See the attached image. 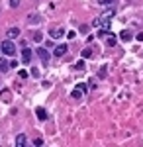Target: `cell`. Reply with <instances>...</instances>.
Listing matches in <instances>:
<instances>
[{
    "instance_id": "1",
    "label": "cell",
    "mask_w": 143,
    "mask_h": 147,
    "mask_svg": "<svg viewBox=\"0 0 143 147\" xmlns=\"http://www.w3.org/2000/svg\"><path fill=\"white\" fill-rule=\"evenodd\" d=\"M0 51L4 53V55H14L16 53V47L12 43V39H6V41H2V45H0Z\"/></svg>"
},
{
    "instance_id": "2",
    "label": "cell",
    "mask_w": 143,
    "mask_h": 147,
    "mask_svg": "<svg viewBox=\"0 0 143 147\" xmlns=\"http://www.w3.org/2000/svg\"><path fill=\"white\" fill-rule=\"evenodd\" d=\"M35 51H37V55H39V59L43 61V65H47V63H49V51H47L45 47H37Z\"/></svg>"
},
{
    "instance_id": "3",
    "label": "cell",
    "mask_w": 143,
    "mask_h": 147,
    "mask_svg": "<svg viewBox=\"0 0 143 147\" xmlns=\"http://www.w3.org/2000/svg\"><path fill=\"white\" fill-rule=\"evenodd\" d=\"M0 100L4 102V104H10L12 102V92L8 90V88H2V90H0Z\"/></svg>"
},
{
    "instance_id": "4",
    "label": "cell",
    "mask_w": 143,
    "mask_h": 147,
    "mask_svg": "<svg viewBox=\"0 0 143 147\" xmlns=\"http://www.w3.org/2000/svg\"><path fill=\"white\" fill-rule=\"evenodd\" d=\"M35 116H37V120H41V122H45L47 120V112H45V108H35Z\"/></svg>"
},
{
    "instance_id": "5",
    "label": "cell",
    "mask_w": 143,
    "mask_h": 147,
    "mask_svg": "<svg viewBox=\"0 0 143 147\" xmlns=\"http://www.w3.org/2000/svg\"><path fill=\"white\" fill-rule=\"evenodd\" d=\"M22 61H24V63H30V61H32V49L26 47V49L22 51Z\"/></svg>"
},
{
    "instance_id": "6",
    "label": "cell",
    "mask_w": 143,
    "mask_h": 147,
    "mask_svg": "<svg viewBox=\"0 0 143 147\" xmlns=\"http://www.w3.org/2000/svg\"><path fill=\"white\" fill-rule=\"evenodd\" d=\"M120 39H121V41H125V43H127V41H132V39H133L132 32H127V30H123V32L120 34Z\"/></svg>"
},
{
    "instance_id": "7",
    "label": "cell",
    "mask_w": 143,
    "mask_h": 147,
    "mask_svg": "<svg viewBox=\"0 0 143 147\" xmlns=\"http://www.w3.org/2000/svg\"><path fill=\"white\" fill-rule=\"evenodd\" d=\"M6 35H8V39H16V37L20 35V30H18V28H10V30L6 32Z\"/></svg>"
},
{
    "instance_id": "8",
    "label": "cell",
    "mask_w": 143,
    "mask_h": 147,
    "mask_svg": "<svg viewBox=\"0 0 143 147\" xmlns=\"http://www.w3.org/2000/svg\"><path fill=\"white\" fill-rule=\"evenodd\" d=\"M67 51H69V47L67 45H57V49H55V55L57 57H63L67 53Z\"/></svg>"
},
{
    "instance_id": "9",
    "label": "cell",
    "mask_w": 143,
    "mask_h": 147,
    "mask_svg": "<svg viewBox=\"0 0 143 147\" xmlns=\"http://www.w3.org/2000/svg\"><path fill=\"white\" fill-rule=\"evenodd\" d=\"M104 39H106V43H108L110 47H114V45H116V41H118V39H116V35H114V34H108L106 37H104Z\"/></svg>"
},
{
    "instance_id": "10",
    "label": "cell",
    "mask_w": 143,
    "mask_h": 147,
    "mask_svg": "<svg viewBox=\"0 0 143 147\" xmlns=\"http://www.w3.org/2000/svg\"><path fill=\"white\" fill-rule=\"evenodd\" d=\"M16 145H18V147H24V145H26V136H24V134H20V136L16 137Z\"/></svg>"
},
{
    "instance_id": "11",
    "label": "cell",
    "mask_w": 143,
    "mask_h": 147,
    "mask_svg": "<svg viewBox=\"0 0 143 147\" xmlns=\"http://www.w3.org/2000/svg\"><path fill=\"white\" fill-rule=\"evenodd\" d=\"M108 34H110V30H100V28H98V32H96V37H102V39H104V37H106Z\"/></svg>"
},
{
    "instance_id": "12",
    "label": "cell",
    "mask_w": 143,
    "mask_h": 147,
    "mask_svg": "<svg viewBox=\"0 0 143 147\" xmlns=\"http://www.w3.org/2000/svg\"><path fill=\"white\" fill-rule=\"evenodd\" d=\"M84 67H86V65H84V59H78L77 65H75V69H77V71H82Z\"/></svg>"
},
{
    "instance_id": "13",
    "label": "cell",
    "mask_w": 143,
    "mask_h": 147,
    "mask_svg": "<svg viewBox=\"0 0 143 147\" xmlns=\"http://www.w3.org/2000/svg\"><path fill=\"white\" fill-rule=\"evenodd\" d=\"M88 57H92V49H90V47L82 49V59H88Z\"/></svg>"
},
{
    "instance_id": "14",
    "label": "cell",
    "mask_w": 143,
    "mask_h": 147,
    "mask_svg": "<svg viewBox=\"0 0 143 147\" xmlns=\"http://www.w3.org/2000/svg\"><path fill=\"white\" fill-rule=\"evenodd\" d=\"M0 69H2V71H8V69H10V65H8L6 59H0Z\"/></svg>"
},
{
    "instance_id": "15",
    "label": "cell",
    "mask_w": 143,
    "mask_h": 147,
    "mask_svg": "<svg viewBox=\"0 0 143 147\" xmlns=\"http://www.w3.org/2000/svg\"><path fill=\"white\" fill-rule=\"evenodd\" d=\"M82 94H84V92L80 90V88H75V90H73V98H82Z\"/></svg>"
},
{
    "instance_id": "16",
    "label": "cell",
    "mask_w": 143,
    "mask_h": 147,
    "mask_svg": "<svg viewBox=\"0 0 143 147\" xmlns=\"http://www.w3.org/2000/svg\"><path fill=\"white\" fill-rule=\"evenodd\" d=\"M63 35H65V30H55V32H53V37H55V39L63 37Z\"/></svg>"
},
{
    "instance_id": "17",
    "label": "cell",
    "mask_w": 143,
    "mask_h": 147,
    "mask_svg": "<svg viewBox=\"0 0 143 147\" xmlns=\"http://www.w3.org/2000/svg\"><path fill=\"white\" fill-rule=\"evenodd\" d=\"M41 39H43V34H39V32L33 34V41H41Z\"/></svg>"
},
{
    "instance_id": "18",
    "label": "cell",
    "mask_w": 143,
    "mask_h": 147,
    "mask_svg": "<svg viewBox=\"0 0 143 147\" xmlns=\"http://www.w3.org/2000/svg\"><path fill=\"white\" fill-rule=\"evenodd\" d=\"M33 145H35V147H41V145H43V139H41V137H37V139L33 141Z\"/></svg>"
},
{
    "instance_id": "19",
    "label": "cell",
    "mask_w": 143,
    "mask_h": 147,
    "mask_svg": "<svg viewBox=\"0 0 143 147\" xmlns=\"http://www.w3.org/2000/svg\"><path fill=\"white\" fill-rule=\"evenodd\" d=\"M10 6L12 8H18L20 6V0H10Z\"/></svg>"
},
{
    "instance_id": "20",
    "label": "cell",
    "mask_w": 143,
    "mask_h": 147,
    "mask_svg": "<svg viewBox=\"0 0 143 147\" xmlns=\"http://www.w3.org/2000/svg\"><path fill=\"white\" fill-rule=\"evenodd\" d=\"M67 37H69V39H75V37H77V32H67Z\"/></svg>"
},
{
    "instance_id": "21",
    "label": "cell",
    "mask_w": 143,
    "mask_h": 147,
    "mask_svg": "<svg viewBox=\"0 0 143 147\" xmlns=\"http://www.w3.org/2000/svg\"><path fill=\"white\" fill-rule=\"evenodd\" d=\"M77 88H80V90H82V92H86V86H84L82 82H78V86H77Z\"/></svg>"
},
{
    "instance_id": "22",
    "label": "cell",
    "mask_w": 143,
    "mask_h": 147,
    "mask_svg": "<svg viewBox=\"0 0 143 147\" xmlns=\"http://www.w3.org/2000/svg\"><path fill=\"white\" fill-rule=\"evenodd\" d=\"M18 75H20V79H26V77H28V73H26V71H20Z\"/></svg>"
},
{
    "instance_id": "23",
    "label": "cell",
    "mask_w": 143,
    "mask_h": 147,
    "mask_svg": "<svg viewBox=\"0 0 143 147\" xmlns=\"http://www.w3.org/2000/svg\"><path fill=\"white\" fill-rule=\"evenodd\" d=\"M98 2H100V4H110L112 0H98Z\"/></svg>"
}]
</instances>
